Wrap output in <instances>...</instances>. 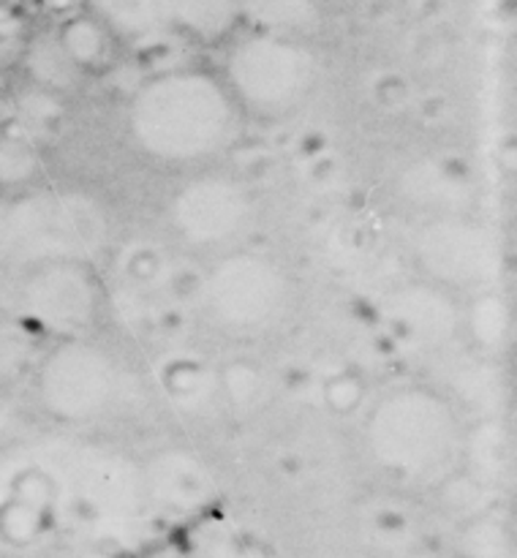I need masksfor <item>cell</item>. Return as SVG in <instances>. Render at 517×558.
Instances as JSON below:
<instances>
[{"label": "cell", "instance_id": "obj_1", "mask_svg": "<svg viewBox=\"0 0 517 558\" xmlns=\"http://www.w3.org/2000/svg\"><path fill=\"white\" fill-rule=\"evenodd\" d=\"M245 120L221 74L199 65L147 76L125 104L128 142L167 169L210 167L237 145Z\"/></svg>", "mask_w": 517, "mask_h": 558}, {"label": "cell", "instance_id": "obj_2", "mask_svg": "<svg viewBox=\"0 0 517 558\" xmlns=\"http://www.w3.org/2000/svg\"><path fill=\"white\" fill-rule=\"evenodd\" d=\"M218 74L245 118L283 120L310 101L321 63L303 36L254 27L229 38Z\"/></svg>", "mask_w": 517, "mask_h": 558}, {"label": "cell", "instance_id": "obj_3", "mask_svg": "<svg viewBox=\"0 0 517 558\" xmlns=\"http://www.w3.org/2000/svg\"><path fill=\"white\" fill-rule=\"evenodd\" d=\"M109 221L96 199L79 191L27 189L0 218V259L16 267L90 262L107 243Z\"/></svg>", "mask_w": 517, "mask_h": 558}, {"label": "cell", "instance_id": "obj_4", "mask_svg": "<svg viewBox=\"0 0 517 558\" xmlns=\"http://www.w3.org/2000/svg\"><path fill=\"white\" fill-rule=\"evenodd\" d=\"M365 441L381 466L422 474L450 461L460 441V420L439 390L403 385L384 392L370 407Z\"/></svg>", "mask_w": 517, "mask_h": 558}, {"label": "cell", "instance_id": "obj_5", "mask_svg": "<svg viewBox=\"0 0 517 558\" xmlns=\"http://www.w3.org/2000/svg\"><path fill=\"white\" fill-rule=\"evenodd\" d=\"M36 398L58 423L85 425L114 412L125 390V371L114 352L93 336L60 338L33 368Z\"/></svg>", "mask_w": 517, "mask_h": 558}, {"label": "cell", "instance_id": "obj_6", "mask_svg": "<svg viewBox=\"0 0 517 558\" xmlns=\"http://www.w3.org/2000/svg\"><path fill=\"white\" fill-rule=\"evenodd\" d=\"M292 300V278L272 256L232 251L207 270L201 303L218 327L259 332L275 325Z\"/></svg>", "mask_w": 517, "mask_h": 558}, {"label": "cell", "instance_id": "obj_7", "mask_svg": "<svg viewBox=\"0 0 517 558\" xmlns=\"http://www.w3.org/2000/svg\"><path fill=\"white\" fill-rule=\"evenodd\" d=\"M103 314V287L93 262L65 259L25 267L16 283V319L60 338L93 336Z\"/></svg>", "mask_w": 517, "mask_h": 558}, {"label": "cell", "instance_id": "obj_8", "mask_svg": "<svg viewBox=\"0 0 517 558\" xmlns=\"http://www.w3.org/2000/svg\"><path fill=\"white\" fill-rule=\"evenodd\" d=\"M254 202L237 178L201 169L174 191L169 221L177 238L194 248H223L248 229Z\"/></svg>", "mask_w": 517, "mask_h": 558}, {"label": "cell", "instance_id": "obj_9", "mask_svg": "<svg viewBox=\"0 0 517 558\" xmlns=\"http://www.w3.org/2000/svg\"><path fill=\"white\" fill-rule=\"evenodd\" d=\"M419 265L450 287H482L498 270V251L482 227L468 221H435L417 240Z\"/></svg>", "mask_w": 517, "mask_h": 558}, {"label": "cell", "instance_id": "obj_10", "mask_svg": "<svg viewBox=\"0 0 517 558\" xmlns=\"http://www.w3.org/2000/svg\"><path fill=\"white\" fill-rule=\"evenodd\" d=\"M120 44H147L174 33L180 0H87Z\"/></svg>", "mask_w": 517, "mask_h": 558}, {"label": "cell", "instance_id": "obj_11", "mask_svg": "<svg viewBox=\"0 0 517 558\" xmlns=\"http://www.w3.org/2000/svg\"><path fill=\"white\" fill-rule=\"evenodd\" d=\"M60 49L65 52V58L71 60L79 76L101 74L112 65L114 49H118V38L103 27V22H98L96 16L87 11V14L71 16L69 22L58 27L54 33Z\"/></svg>", "mask_w": 517, "mask_h": 558}, {"label": "cell", "instance_id": "obj_12", "mask_svg": "<svg viewBox=\"0 0 517 558\" xmlns=\"http://www.w3.org/2000/svg\"><path fill=\"white\" fill-rule=\"evenodd\" d=\"M38 332L16 319L14 314L0 316V387L20 381L38 363Z\"/></svg>", "mask_w": 517, "mask_h": 558}, {"label": "cell", "instance_id": "obj_13", "mask_svg": "<svg viewBox=\"0 0 517 558\" xmlns=\"http://www.w3.org/2000/svg\"><path fill=\"white\" fill-rule=\"evenodd\" d=\"M243 20L256 22L259 31L303 36L313 25V0H239Z\"/></svg>", "mask_w": 517, "mask_h": 558}, {"label": "cell", "instance_id": "obj_14", "mask_svg": "<svg viewBox=\"0 0 517 558\" xmlns=\"http://www.w3.org/2000/svg\"><path fill=\"white\" fill-rule=\"evenodd\" d=\"M25 74L41 90H60L65 85H74L76 80H82L79 71L71 65V60L65 58V52L60 49L58 38L54 36H41L33 44H27L25 49Z\"/></svg>", "mask_w": 517, "mask_h": 558}, {"label": "cell", "instance_id": "obj_15", "mask_svg": "<svg viewBox=\"0 0 517 558\" xmlns=\"http://www.w3.org/2000/svg\"><path fill=\"white\" fill-rule=\"evenodd\" d=\"M38 156L25 136H0V191L22 194L33 189Z\"/></svg>", "mask_w": 517, "mask_h": 558}]
</instances>
